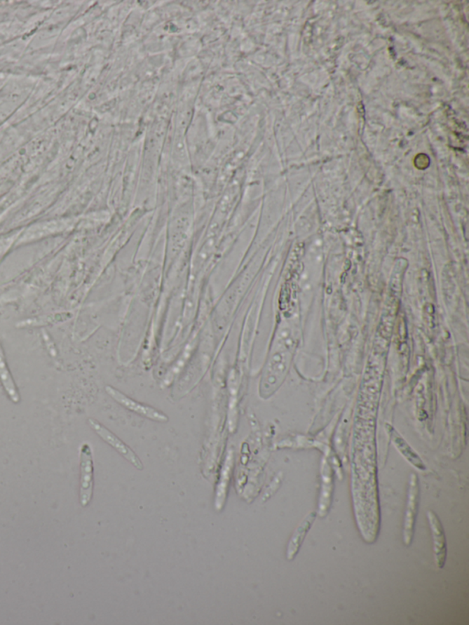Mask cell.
Masks as SVG:
<instances>
[{
    "label": "cell",
    "mask_w": 469,
    "mask_h": 625,
    "mask_svg": "<svg viewBox=\"0 0 469 625\" xmlns=\"http://www.w3.org/2000/svg\"><path fill=\"white\" fill-rule=\"evenodd\" d=\"M0 382H1L2 387L4 388L6 394L10 397L11 402L19 403L20 402L19 391H18L11 370L8 369L1 344H0Z\"/></svg>",
    "instance_id": "cell-8"
},
{
    "label": "cell",
    "mask_w": 469,
    "mask_h": 625,
    "mask_svg": "<svg viewBox=\"0 0 469 625\" xmlns=\"http://www.w3.org/2000/svg\"><path fill=\"white\" fill-rule=\"evenodd\" d=\"M430 529H431L433 543H434V554L436 566L443 568L446 564L447 555V538L440 519L433 511L427 513Z\"/></svg>",
    "instance_id": "cell-5"
},
{
    "label": "cell",
    "mask_w": 469,
    "mask_h": 625,
    "mask_svg": "<svg viewBox=\"0 0 469 625\" xmlns=\"http://www.w3.org/2000/svg\"><path fill=\"white\" fill-rule=\"evenodd\" d=\"M419 506V485L416 477L412 476L409 486L407 505L403 523V542L406 546H410L414 535V525L416 522Z\"/></svg>",
    "instance_id": "cell-4"
},
{
    "label": "cell",
    "mask_w": 469,
    "mask_h": 625,
    "mask_svg": "<svg viewBox=\"0 0 469 625\" xmlns=\"http://www.w3.org/2000/svg\"><path fill=\"white\" fill-rule=\"evenodd\" d=\"M232 466L233 453L232 451H229L228 456H226L225 464L223 466L219 483L217 484L216 500H215V509L217 511H222L224 505H225L230 477H231Z\"/></svg>",
    "instance_id": "cell-7"
},
{
    "label": "cell",
    "mask_w": 469,
    "mask_h": 625,
    "mask_svg": "<svg viewBox=\"0 0 469 625\" xmlns=\"http://www.w3.org/2000/svg\"><path fill=\"white\" fill-rule=\"evenodd\" d=\"M104 390L118 405H121L122 408L128 410V411L134 412V414L139 415L140 417L147 418V419L151 421L158 422V423H167V422H169L168 415L165 412L160 411V410L154 408V406L146 405V403H140L139 401L133 399V398L127 396L123 391L118 390V389L111 387V385H107Z\"/></svg>",
    "instance_id": "cell-1"
},
{
    "label": "cell",
    "mask_w": 469,
    "mask_h": 625,
    "mask_svg": "<svg viewBox=\"0 0 469 625\" xmlns=\"http://www.w3.org/2000/svg\"><path fill=\"white\" fill-rule=\"evenodd\" d=\"M390 436L391 438H393V443L395 445V447L398 448V450L402 453V456L405 457L412 465H414L415 468L421 469V471L426 469V465L423 464L422 459H421L420 457L412 450V448L407 444V442H406L405 439H403L402 436L393 429V427H390Z\"/></svg>",
    "instance_id": "cell-9"
},
{
    "label": "cell",
    "mask_w": 469,
    "mask_h": 625,
    "mask_svg": "<svg viewBox=\"0 0 469 625\" xmlns=\"http://www.w3.org/2000/svg\"><path fill=\"white\" fill-rule=\"evenodd\" d=\"M88 422L93 431L97 434L107 445L114 448L116 452L123 457L134 468L139 469V471L144 469V465H143L139 456L124 441H122L118 436H116L114 433L110 431L109 429H107L106 426H103L97 420L94 419V418H89Z\"/></svg>",
    "instance_id": "cell-2"
},
{
    "label": "cell",
    "mask_w": 469,
    "mask_h": 625,
    "mask_svg": "<svg viewBox=\"0 0 469 625\" xmlns=\"http://www.w3.org/2000/svg\"><path fill=\"white\" fill-rule=\"evenodd\" d=\"M94 490V462L90 445L83 443L80 448V504L86 507L92 500Z\"/></svg>",
    "instance_id": "cell-3"
},
{
    "label": "cell",
    "mask_w": 469,
    "mask_h": 625,
    "mask_svg": "<svg viewBox=\"0 0 469 625\" xmlns=\"http://www.w3.org/2000/svg\"><path fill=\"white\" fill-rule=\"evenodd\" d=\"M315 518L316 513L315 511L307 514L306 518H304V521L301 522V525L295 530L294 535H292L291 540H290L288 549H287V559L289 561H292L295 558V556L298 554L301 544H303L304 538L308 534L313 522L315 521Z\"/></svg>",
    "instance_id": "cell-6"
}]
</instances>
